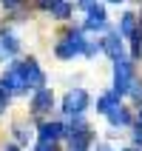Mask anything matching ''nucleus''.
<instances>
[{
	"mask_svg": "<svg viewBox=\"0 0 142 151\" xmlns=\"http://www.w3.org/2000/svg\"><path fill=\"white\" fill-rule=\"evenodd\" d=\"M9 3H14V0H9Z\"/></svg>",
	"mask_w": 142,
	"mask_h": 151,
	"instance_id": "1",
	"label": "nucleus"
}]
</instances>
